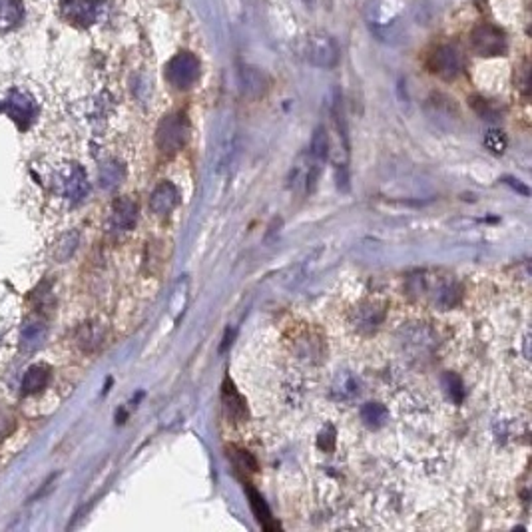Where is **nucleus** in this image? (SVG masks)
Wrapping results in <instances>:
<instances>
[{
    "instance_id": "f257e3e1",
    "label": "nucleus",
    "mask_w": 532,
    "mask_h": 532,
    "mask_svg": "<svg viewBox=\"0 0 532 532\" xmlns=\"http://www.w3.org/2000/svg\"><path fill=\"white\" fill-rule=\"evenodd\" d=\"M187 140V124L186 118L182 114H172L168 118L161 120L158 134H156V142L158 148L164 154H175L184 148Z\"/></svg>"
},
{
    "instance_id": "f03ea898",
    "label": "nucleus",
    "mask_w": 532,
    "mask_h": 532,
    "mask_svg": "<svg viewBox=\"0 0 532 532\" xmlns=\"http://www.w3.org/2000/svg\"><path fill=\"white\" fill-rule=\"evenodd\" d=\"M199 76V62L198 58L189 52H182L178 56H173L168 68H166V78L170 80V84L178 90H187L196 84Z\"/></svg>"
},
{
    "instance_id": "7ed1b4c3",
    "label": "nucleus",
    "mask_w": 532,
    "mask_h": 532,
    "mask_svg": "<svg viewBox=\"0 0 532 532\" xmlns=\"http://www.w3.org/2000/svg\"><path fill=\"white\" fill-rule=\"evenodd\" d=\"M307 60L319 68H333L339 62V46L331 36L313 34L307 38Z\"/></svg>"
},
{
    "instance_id": "20e7f679",
    "label": "nucleus",
    "mask_w": 532,
    "mask_h": 532,
    "mask_svg": "<svg viewBox=\"0 0 532 532\" xmlns=\"http://www.w3.org/2000/svg\"><path fill=\"white\" fill-rule=\"evenodd\" d=\"M472 50L481 56H496L505 50V36L493 26H479L470 38Z\"/></svg>"
},
{
    "instance_id": "39448f33",
    "label": "nucleus",
    "mask_w": 532,
    "mask_h": 532,
    "mask_svg": "<svg viewBox=\"0 0 532 532\" xmlns=\"http://www.w3.org/2000/svg\"><path fill=\"white\" fill-rule=\"evenodd\" d=\"M460 68H463L460 54H458L457 48H453V46H443V48H439L433 54V58H431V70H433L437 76L445 78V80L457 78Z\"/></svg>"
},
{
    "instance_id": "423d86ee",
    "label": "nucleus",
    "mask_w": 532,
    "mask_h": 532,
    "mask_svg": "<svg viewBox=\"0 0 532 532\" xmlns=\"http://www.w3.org/2000/svg\"><path fill=\"white\" fill-rule=\"evenodd\" d=\"M58 184H60V189H62L64 196L70 199V201H82V199L86 198L88 180L82 168H78V166L66 168V172L62 173V178H60Z\"/></svg>"
},
{
    "instance_id": "0eeeda50",
    "label": "nucleus",
    "mask_w": 532,
    "mask_h": 532,
    "mask_svg": "<svg viewBox=\"0 0 532 532\" xmlns=\"http://www.w3.org/2000/svg\"><path fill=\"white\" fill-rule=\"evenodd\" d=\"M180 201V192L173 186L172 182H161L160 186L152 192L149 198V208L156 215H168L170 211L178 206Z\"/></svg>"
},
{
    "instance_id": "6e6552de",
    "label": "nucleus",
    "mask_w": 532,
    "mask_h": 532,
    "mask_svg": "<svg viewBox=\"0 0 532 532\" xmlns=\"http://www.w3.org/2000/svg\"><path fill=\"white\" fill-rule=\"evenodd\" d=\"M136 215L138 208L132 199L124 198L120 199V201H116L114 208H112L110 215L112 230H116V232H128V230H132L134 223H136Z\"/></svg>"
},
{
    "instance_id": "1a4fd4ad",
    "label": "nucleus",
    "mask_w": 532,
    "mask_h": 532,
    "mask_svg": "<svg viewBox=\"0 0 532 532\" xmlns=\"http://www.w3.org/2000/svg\"><path fill=\"white\" fill-rule=\"evenodd\" d=\"M223 407H225V413H227V417L235 423H241L246 421V417H248V407H246V401L241 399V395L235 391L234 383L230 381V379H225L223 381Z\"/></svg>"
},
{
    "instance_id": "9d476101",
    "label": "nucleus",
    "mask_w": 532,
    "mask_h": 532,
    "mask_svg": "<svg viewBox=\"0 0 532 532\" xmlns=\"http://www.w3.org/2000/svg\"><path fill=\"white\" fill-rule=\"evenodd\" d=\"M267 78L263 72H260L258 68H241L239 72V86H241V92L244 96L248 98H261L267 90Z\"/></svg>"
},
{
    "instance_id": "9b49d317",
    "label": "nucleus",
    "mask_w": 532,
    "mask_h": 532,
    "mask_svg": "<svg viewBox=\"0 0 532 532\" xmlns=\"http://www.w3.org/2000/svg\"><path fill=\"white\" fill-rule=\"evenodd\" d=\"M46 335H48L46 323L40 319H28L20 329V347L25 351H36L44 345Z\"/></svg>"
},
{
    "instance_id": "f8f14e48",
    "label": "nucleus",
    "mask_w": 532,
    "mask_h": 532,
    "mask_svg": "<svg viewBox=\"0 0 532 532\" xmlns=\"http://www.w3.org/2000/svg\"><path fill=\"white\" fill-rule=\"evenodd\" d=\"M100 4L94 0H68L64 4V14L74 18L80 25H90L98 16Z\"/></svg>"
},
{
    "instance_id": "ddd939ff",
    "label": "nucleus",
    "mask_w": 532,
    "mask_h": 532,
    "mask_svg": "<svg viewBox=\"0 0 532 532\" xmlns=\"http://www.w3.org/2000/svg\"><path fill=\"white\" fill-rule=\"evenodd\" d=\"M246 491H248L251 510H253L255 519L260 520L261 526H263L265 531H275V528H279V524L272 519V512H270V508H267V505H265L263 496H261L255 488H251L249 484L246 486Z\"/></svg>"
},
{
    "instance_id": "4468645a",
    "label": "nucleus",
    "mask_w": 532,
    "mask_h": 532,
    "mask_svg": "<svg viewBox=\"0 0 532 532\" xmlns=\"http://www.w3.org/2000/svg\"><path fill=\"white\" fill-rule=\"evenodd\" d=\"M22 4L18 0H0V32H11L22 20Z\"/></svg>"
},
{
    "instance_id": "2eb2a0df",
    "label": "nucleus",
    "mask_w": 532,
    "mask_h": 532,
    "mask_svg": "<svg viewBox=\"0 0 532 532\" xmlns=\"http://www.w3.org/2000/svg\"><path fill=\"white\" fill-rule=\"evenodd\" d=\"M8 110L13 114L16 122L26 126L32 120V110H34V100L26 94H14L13 100L8 102Z\"/></svg>"
},
{
    "instance_id": "dca6fc26",
    "label": "nucleus",
    "mask_w": 532,
    "mask_h": 532,
    "mask_svg": "<svg viewBox=\"0 0 532 532\" xmlns=\"http://www.w3.org/2000/svg\"><path fill=\"white\" fill-rule=\"evenodd\" d=\"M50 373L46 367L42 365H34L30 367L28 371L25 373V379H22V393L25 395H30V393H38L40 389H44L46 383H48Z\"/></svg>"
},
{
    "instance_id": "f3484780",
    "label": "nucleus",
    "mask_w": 532,
    "mask_h": 532,
    "mask_svg": "<svg viewBox=\"0 0 532 532\" xmlns=\"http://www.w3.org/2000/svg\"><path fill=\"white\" fill-rule=\"evenodd\" d=\"M122 180H124V168L118 161H108V164L102 166V170H100V186L110 189V187L118 186Z\"/></svg>"
},
{
    "instance_id": "a211bd4d",
    "label": "nucleus",
    "mask_w": 532,
    "mask_h": 532,
    "mask_svg": "<svg viewBox=\"0 0 532 532\" xmlns=\"http://www.w3.org/2000/svg\"><path fill=\"white\" fill-rule=\"evenodd\" d=\"M327 154H329V136H327V130L319 126V128H315L313 138H311V156L321 161L327 158Z\"/></svg>"
},
{
    "instance_id": "6ab92c4d",
    "label": "nucleus",
    "mask_w": 532,
    "mask_h": 532,
    "mask_svg": "<svg viewBox=\"0 0 532 532\" xmlns=\"http://www.w3.org/2000/svg\"><path fill=\"white\" fill-rule=\"evenodd\" d=\"M361 417L367 425L379 427V425H383L387 421V408L383 405H379V403H367L361 411Z\"/></svg>"
},
{
    "instance_id": "aec40b11",
    "label": "nucleus",
    "mask_w": 532,
    "mask_h": 532,
    "mask_svg": "<svg viewBox=\"0 0 532 532\" xmlns=\"http://www.w3.org/2000/svg\"><path fill=\"white\" fill-rule=\"evenodd\" d=\"M232 457L235 458V463H237V467H239V469H248V470H251V472H258V470H260V467H258V460L253 458L251 453L244 451V448H235V446H232Z\"/></svg>"
},
{
    "instance_id": "412c9836",
    "label": "nucleus",
    "mask_w": 532,
    "mask_h": 532,
    "mask_svg": "<svg viewBox=\"0 0 532 532\" xmlns=\"http://www.w3.org/2000/svg\"><path fill=\"white\" fill-rule=\"evenodd\" d=\"M484 146L491 149L493 154H503L507 149V138L498 130H491L484 138Z\"/></svg>"
},
{
    "instance_id": "4be33fe9",
    "label": "nucleus",
    "mask_w": 532,
    "mask_h": 532,
    "mask_svg": "<svg viewBox=\"0 0 532 532\" xmlns=\"http://www.w3.org/2000/svg\"><path fill=\"white\" fill-rule=\"evenodd\" d=\"M445 383L448 387V393L453 395V399L460 403L463 401V397H465V391H463V383H460V379H458L457 375H453V373H446L445 375Z\"/></svg>"
},
{
    "instance_id": "5701e85b",
    "label": "nucleus",
    "mask_w": 532,
    "mask_h": 532,
    "mask_svg": "<svg viewBox=\"0 0 532 532\" xmlns=\"http://www.w3.org/2000/svg\"><path fill=\"white\" fill-rule=\"evenodd\" d=\"M76 246H78V234H70L64 237V241L58 248V260H68L74 253Z\"/></svg>"
},
{
    "instance_id": "b1692460",
    "label": "nucleus",
    "mask_w": 532,
    "mask_h": 532,
    "mask_svg": "<svg viewBox=\"0 0 532 532\" xmlns=\"http://www.w3.org/2000/svg\"><path fill=\"white\" fill-rule=\"evenodd\" d=\"M507 182H508V184H510V186H512V187H517V189H520V192H522V194H524V196H528V189H526V187H524V186H520V184H519V180H510V178H507Z\"/></svg>"
}]
</instances>
